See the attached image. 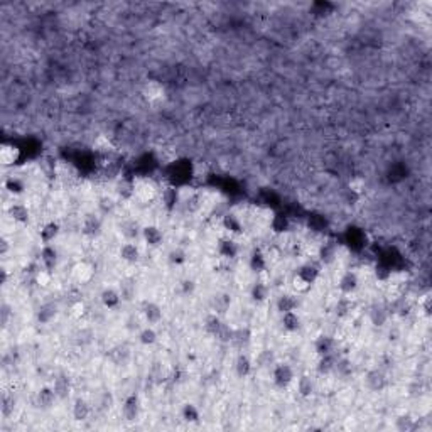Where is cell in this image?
<instances>
[{
  "mask_svg": "<svg viewBox=\"0 0 432 432\" xmlns=\"http://www.w3.org/2000/svg\"><path fill=\"white\" fill-rule=\"evenodd\" d=\"M122 414H123V417H125V420H128V422L137 420L138 414H140V398H138V395L130 393V395L123 400Z\"/></svg>",
  "mask_w": 432,
  "mask_h": 432,
  "instance_id": "cell-3",
  "label": "cell"
},
{
  "mask_svg": "<svg viewBox=\"0 0 432 432\" xmlns=\"http://www.w3.org/2000/svg\"><path fill=\"white\" fill-rule=\"evenodd\" d=\"M395 427H397V430H400V432H410L415 429V420L412 419L409 414H404L395 419Z\"/></svg>",
  "mask_w": 432,
  "mask_h": 432,
  "instance_id": "cell-34",
  "label": "cell"
},
{
  "mask_svg": "<svg viewBox=\"0 0 432 432\" xmlns=\"http://www.w3.org/2000/svg\"><path fill=\"white\" fill-rule=\"evenodd\" d=\"M222 324H223V321L220 319L216 314H213V316H209V318L206 319L204 328H206V331H208L211 336H216V334H218L220 328H222Z\"/></svg>",
  "mask_w": 432,
  "mask_h": 432,
  "instance_id": "cell-40",
  "label": "cell"
},
{
  "mask_svg": "<svg viewBox=\"0 0 432 432\" xmlns=\"http://www.w3.org/2000/svg\"><path fill=\"white\" fill-rule=\"evenodd\" d=\"M122 302V294L115 289H105L102 292V304L107 307V309H115V307L120 306Z\"/></svg>",
  "mask_w": 432,
  "mask_h": 432,
  "instance_id": "cell-19",
  "label": "cell"
},
{
  "mask_svg": "<svg viewBox=\"0 0 432 432\" xmlns=\"http://www.w3.org/2000/svg\"><path fill=\"white\" fill-rule=\"evenodd\" d=\"M52 388H54L56 395L57 398H66L69 395V380L66 377H59L54 380V385H52Z\"/></svg>",
  "mask_w": 432,
  "mask_h": 432,
  "instance_id": "cell-33",
  "label": "cell"
},
{
  "mask_svg": "<svg viewBox=\"0 0 432 432\" xmlns=\"http://www.w3.org/2000/svg\"><path fill=\"white\" fill-rule=\"evenodd\" d=\"M69 314H71V318H75V319L83 318V316L86 314V306H85V302L76 301L75 304H71V307H69Z\"/></svg>",
  "mask_w": 432,
  "mask_h": 432,
  "instance_id": "cell-47",
  "label": "cell"
},
{
  "mask_svg": "<svg viewBox=\"0 0 432 432\" xmlns=\"http://www.w3.org/2000/svg\"><path fill=\"white\" fill-rule=\"evenodd\" d=\"M115 206H117V203H115V199L110 198V196H103V198H100V201H98V209L102 211L103 214L113 213Z\"/></svg>",
  "mask_w": 432,
  "mask_h": 432,
  "instance_id": "cell-42",
  "label": "cell"
},
{
  "mask_svg": "<svg viewBox=\"0 0 432 432\" xmlns=\"http://www.w3.org/2000/svg\"><path fill=\"white\" fill-rule=\"evenodd\" d=\"M277 311L280 314L284 313H291V311H297V306H299V299L292 294H282L279 299H277Z\"/></svg>",
  "mask_w": 432,
  "mask_h": 432,
  "instance_id": "cell-13",
  "label": "cell"
},
{
  "mask_svg": "<svg viewBox=\"0 0 432 432\" xmlns=\"http://www.w3.org/2000/svg\"><path fill=\"white\" fill-rule=\"evenodd\" d=\"M296 273L301 277L302 280H306L307 284H311V285H314V282L318 280V277H319L318 267L313 265V263H306V265L299 267V270H297Z\"/></svg>",
  "mask_w": 432,
  "mask_h": 432,
  "instance_id": "cell-17",
  "label": "cell"
},
{
  "mask_svg": "<svg viewBox=\"0 0 432 432\" xmlns=\"http://www.w3.org/2000/svg\"><path fill=\"white\" fill-rule=\"evenodd\" d=\"M311 287H313V285L307 284L306 280H302L301 277L297 275V273H296L294 277H292V289H294L297 294H306V292L311 291Z\"/></svg>",
  "mask_w": 432,
  "mask_h": 432,
  "instance_id": "cell-45",
  "label": "cell"
},
{
  "mask_svg": "<svg viewBox=\"0 0 432 432\" xmlns=\"http://www.w3.org/2000/svg\"><path fill=\"white\" fill-rule=\"evenodd\" d=\"M0 245H2L0 252H2V255H6L7 250H9V242H7V238H2V240H0Z\"/></svg>",
  "mask_w": 432,
  "mask_h": 432,
  "instance_id": "cell-56",
  "label": "cell"
},
{
  "mask_svg": "<svg viewBox=\"0 0 432 432\" xmlns=\"http://www.w3.org/2000/svg\"><path fill=\"white\" fill-rule=\"evenodd\" d=\"M181 289H182V292H184V294H193V291H194V282L193 280H184L181 284Z\"/></svg>",
  "mask_w": 432,
  "mask_h": 432,
  "instance_id": "cell-54",
  "label": "cell"
},
{
  "mask_svg": "<svg viewBox=\"0 0 432 432\" xmlns=\"http://www.w3.org/2000/svg\"><path fill=\"white\" fill-rule=\"evenodd\" d=\"M235 372H237V375L240 378H245L252 373V362L247 354H240L237 358V362H235Z\"/></svg>",
  "mask_w": 432,
  "mask_h": 432,
  "instance_id": "cell-27",
  "label": "cell"
},
{
  "mask_svg": "<svg viewBox=\"0 0 432 432\" xmlns=\"http://www.w3.org/2000/svg\"><path fill=\"white\" fill-rule=\"evenodd\" d=\"M223 225H225V228H227L228 232H232V233H240V232H242V222H240V220L235 214H225Z\"/></svg>",
  "mask_w": 432,
  "mask_h": 432,
  "instance_id": "cell-38",
  "label": "cell"
},
{
  "mask_svg": "<svg viewBox=\"0 0 432 432\" xmlns=\"http://www.w3.org/2000/svg\"><path fill=\"white\" fill-rule=\"evenodd\" d=\"M120 232H122V235L128 240V242H133V240L142 235V228L138 227L137 222H132L130 220V222H125L122 227H120Z\"/></svg>",
  "mask_w": 432,
  "mask_h": 432,
  "instance_id": "cell-26",
  "label": "cell"
},
{
  "mask_svg": "<svg viewBox=\"0 0 432 432\" xmlns=\"http://www.w3.org/2000/svg\"><path fill=\"white\" fill-rule=\"evenodd\" d=\"M356 289H358V275L351 270L344 272L341 275V279H339V291H341L344 296H349Z\"/></svg>",
  "mask_w": 432,
  "mask_h": 432,
  "instance_id": "cell-10",
  "label": "cell"
},
{
  "mask_svg": "<svg viewBox=\"0 0 432 432\" xmlns=\"http://www.w3.org/2000/svg\"><path fill=\"white\" fill-rule=\"evenodd\" d=\"M353 301L349 299V297H341V299L338 301V304H336V313H338L339 316H346L353 311Z\"/></svg>",
  "mask_w": 432,
  "mask_h": 432,
  "instance_id": "cell-41",
  "label": "cell"
},
{
  "mask_svg": "<svg viewBox=\"0 0 432 432\" xmlns=\"http://www.w3.org/2000/svg\"><path fill=\"white\" fill-rule=\"evenodd\" d=\"M182 419H184L186 422H198L199 420V410L198 407L193 405V404H186L184 407H182Z\"/></svg>",
  "mask_w": 432,
  "mask_h": 432,
  "instance_id": "cell-39",
  "label": "cell"
},
{
  "mask_svg": "<svg viewBox=\"0 0 432 432\" xmlns=\"http://www.w3.org/2000/svg\"><path fill=\"white\" fill-rule=\"evenodd\" d=\"M9 316H11V307L7 304H2V311H0V319H2V324L6 326L9 321Z\"/></svg>",
  "mask_w": 432,
  "mask_h": 432,
  "instance_id": "cell-53",
  "label": "cell"
},
{
  "mask_svg": "<svg viewBox=\"0 0 432 432\" xmlns=\"http://www.w3.org/2000/svg\"><path fill=\"white\" fill-rule=\"evenodd\" d=\"M387 318H388V313L383 306H375L372 311H370V319L375 326H383L387 323Z\"/></svg>",
  "mask_w": 432,
  "mask_h": 432,
  "instance_id": "cell-32",
  "label": "cell"
},
{
  "mask_svg": "<svg viewBox=\"0 0 432 432\" xmlns=\"http://www.w3.org/2000/svg\"><path fill=\"white\" fill-rule=\"evenodd\" d=\"M71 414H73V419L78 420V422H83L90 417L91 414V405L85 398H76L75 404H73V409H71Z\"/></svg>",
  "mask_w": 432,
  "mask_h": 432,
  "instance_id": "cell-12",
  "label": "cell"
},
{
  "mask_svg": "<svg viewBox=\"0 0 432 432\" xmlns=\"http://www.w3.org/2000/svg\"><path fill=\"white\" fill-rule=\"evenodd\" d=\"M268 297V287L263 282H257L252 287V299L255 302H263Z\"/></svg>",
  "mask_w": 432,
  "mask_h": 432,
  "instance_id": "cell-37",
  "label": "cell"
},
{
  "mask_svg": "<svg viewBox=\"0 0 432 432\" xmlns=\"http://www.w3.org/2000/svg\"><path fill=\"white\" fill-rule=\"evenodd\" d=\"M117 193L122 199H130L135 194V181L132 179H120L117 184Z\"/></svg>",
  "mask_w": 432,
  "mask_h": 432,
  "instance_id": "cell-22",
  "label": "cell"
},
{
  "mask_svg": "<svg viewBox=\"0 0 432 432\" xmlns=\"http://www.w3.org/2000/svg\"><path fill=\"white\" fill-rule=\"evenodd\" d=\"M336 362L338 359L334 358L333 353L329 354H324V356H319V363H318V373L323 377H328L331 373L334 372V367H336Z\"/></svg>",
  "mask_w": 432,
  "mask_h": 432,
  "instance_id": "cell-18",
  "label": "cell"
},
{
  "mask_svg": "<svg viewBox=\"0 0 432 432\" xmlns=\"http://www.w3.org/2000/svg\"><path fill=\"white\" fill-rule=\"evenodd\" d=\"M319 258L323 263H331L336 258V245L333 242H326L319 247Z\"/></svg>",
  "mask_w": 432,
  "mask_h": 432,
  "instance_id": "cell-31",
  "label": "cell"
},
{
  "mask_svg": "<svg viewBox=\"0 0 432 432\" xmlns=\"http://www.w3.org/2000/svg\"><path fill=\"white\" fill-rule=\"evenodd\" d=\"M314 349H316V353H318L319 356H324V354L333 353V349H334L333 338H329V336H319V338L316 339V343H314Z\"/></svg>",
  "mask_w": 432,
  "mask_h": 432,
  "instance_id": "cell-24",
  "label": "cell"
},
{
  "mask_svg": "<svg viewBox=\"0 0 432 432\" xmlns=\"http://www.w3.org/2000/svg\"><path fill=\"white\" fill-rule=\"evenodd\" d=\"M316 390V383L309 375H302L297 378V392L301 397H311Z\"/></svg>",
  "mask_w": 432,
  "mask_h": 432,
  "instance_id": "cell-21",
  "label": "cell"
},
{
  "mask_svg": "<svg viewBox=\"0 0 432 432\" xmlns=\"http://www.w3.org/2000/svg\"><path fill=\"white\" fill-rule=\"evenodd\" d=\"M214 304H216V309H222V311H225V309H227V307L230 306V299H228V296H220V297H216Z\"/></svg>",
  "mask_w": 432,
  "mask_h": 432,
  "instance_id": "cell-52",
  "label": "cell"
},
{
  "mask_svg": "<svg viewBox=\"0 0 432 432\" xmlns=\"http://www.w3.org/2000/svg\"><path fill=\"white\" fill-rule=\"evenodd\" d=\"M81 230H83V233L86 235V237H97V235L100 233V230H102V222H100L98 216L88 214L83 220V228Z\"/></svg>",
  "mask_w": 432,
  "mask_h": 432,
  "instance_id": "cell-15",
  "label": "cell"
},
{
  "mask_svg": "<svg viewBox=\"0 0 432 432\" xmlns=\"http://www.w3.org/2000/svg\"><path fill=\"white\" fill-rule=\"evenodd\" d=\"M233 333H235V331L232 328H228V326L223 323L222 328H220V331H218V334H216V338H218L220 341H223V343H230L233 339Z\"/></svg>",
  "mask_w": 432,
  "mask_h": 432,
  "instance_id": "cell-49",
  "label": "cell"
},
{
  "mask_svg": "<svg viewBox=\"0 0 432 432\" xmlns=\"http://www.w3.org/2000/svg\"><path fill=\"white\" fill-rule=\"evenodd\" d=\"M37 404H39L41 409H51L54 405V402L57 400V395L52 387H42L39 392H37Z\"/></svg>",
  "mask_w": 432,
  "mask_h": 432,
  "instance_id": "cell-11",
  "label": "cell"
},
{
  "mask_svg": "<svg viewBox=\"0 0 432 432\" xmlns=\"http://www.w3.org/2000/svg\"><path fill=\"white\" fill-rule=\"evenodd\" d=\"M162 95H164V88H162L161 83L157 81H149L143 86V97H146L149 102H154V100H159Z\"/></svg>",
  "mask_w": 432,
  "mask_h": 432,
  "instance_id": "cell-23",
  "label": "cell"
},
{
  "mask_svg": "<svg viewBox=\"0 0 432 432\" xmlns=\"http://www.w3.org/2000/svg\"><path fill=\"white\" fill-rule=\"evenodd\" d=\"M57 314V306L52 304V302H46V304H42L39 307V311H37V321H39L41 324H49L52 319L56 318Z\"/></svg>",
  "mask_w": 432,
  "mask_h": 432,
  "instance_id": "cell-14",
  "label": "cell"
},
{
  "mask_svg": "<svg viewBox=\"0 0 432 432\" xmlns=\"http://www.w3.org/2000/svg\"><path fill=\"white\" fill-rule=\"evenodd\" d=\"M420 306H422V309H424L425 316H430V296H425Z\"/></svg>",
  "mask_w": 432,
  "mask_h": 432,
  "instance_id": "cell-55",
  "label": "cell"
},
{
  "mask_svg": "<svg viewBox=\"0 0 432 432\" xmlns=\"http://www.w3.org/2000/svg\"><path fill=\"white\" fill-rule=\"evenodd\" d=\"M142 238L151 248H157L162 245V240H164V235H162L161 228L154 227V225H149V227L142 228Z\"/></svg>",
  "mask_w": 432,
  "mask_h": 432,
  "instance_id": "cell-6",
  "label": "cell"
},
{
  "mask_svg": "<svg viewBox=\"0 0 432 432\" xmlns=\"http://www.w3.org/2000/svg\"><path fill=\"white\" fill-rule=\"evenodd\" d=\"M169 260L172 262V263H184L186 262V253L182 252V250H179V248H177V250H172L171 253H169Z\"/></svg>",
  "mask_w": 432,
  "mask_h": 432,
  "instance_id": "cell-51",
  "label": "cell"
},
{
  "mask_svg": "<svg viewBox=\"0 0 432 432\" xmlns=\"http://www.w3.org/2000/svg\"><path fill=\"white\" fill-rule=\"evenodd\" d=\"M157 196V186L151 179H142L135 182V194L133 198L140 199L142 203H151Z\"/></svg>",
  "mask_w": 432,
  "mask_h": 432,
  "instance_id": "cell-2",
  "label": "cell"
},
{
  "mask_svg": "<svg viewBox=\"0 0 432 432\" xmlns=\"http://www.w3.org/2000/svg\"><path fill=\"white\" fill-rule=\"evenodd\" d=\"M41 240L44 245H51V242H54V238L59 235V225L51 222V223H46L44 227L41 230Z\"/></svg>",
  "mask_w": 432,
  "mask_h": 432,
  "instance_id": "cell-25",
  "label": "cell"
},
{
  "mask_svg": "<svg viewBox=\"0 0 432 432\" xmlns=\"http://www.w3.org/2000/svg\"><path fill=\"white\" fill-rule=\"evenodd\" d=\"M162 198H164V203L167 206H174V203L177 201V193L174 188H167L164 193H162Z\"/></svg>",
  "mask_w": 432,
  "mask_h": 432,
  "instance_id": "cell-50",
  "label": "cell"
},
{
  "mask_svg": "<svg viewBox=\"0 0 432 432\" xmlns=\"http://www.w3.org/2000/svg\"><path fill=\"white\" fill-rule=\"evenodd\" d=\"M142 314L149 324H159L162 319V307L156 302H146L142 307Z\"/></svg>",
  "mask_w": 432,
  "mask_h": 432,
  "instance_id": "cell-8",
  "label": "cell"
},
{
  "mask_svg": "<svg viewBox=\"0 0 432 432\" xmlns=\"http://www.w3.org/2000/svg\"><path fill=\"white\" fill-rule=\"evenodd\" d=\"M282 326L287 333H296L301 328V318L296 311H291V313H284L282 314Z\"/></svg>",
  "mask_w": 432,
  "mask_h": 432,
  "instance_id": "cell-20",
  "label": "cell"
},
{
  "mask_svg": "<svg viewBox=\"0 0 432 432\" xmlns=\"http://www.w3.org/2000/svg\"><path fill=\"white\" fill-rule=\"evenodd\" d=\"M120 258L127 263H135L140 258V250H138L135 242H125L120 247Z\"/></svg>",
  "mask_w": 432,
  "mask_h": 432,
  "instance_id": "cell-9",
  "label": "cell"
},
{
  "mask_svg": "<svg viewBox=\"0 0 432 432\" xmlns=\"http://www.w3.org/2000/svg\"><path fill=\"white\" fill-rule=\"evenodd\" d=\"M41 262L42 267L47 268V270H52L57 263V252L54 250V247L51 245H44V248L41 250Z\"/></svg>",
  "mask_w": 432,
  "mask_h": 432,
  "instance_id": "cell-16",
  "label": "cell"
},
{
  "mask_svg": "<svg viewBox=\"0 0 432 432\" xmlns=\"http://www.w3.org/2000/svg\"><path fill=\"white\" fill-rule=\"evenodd\" d=\"M375 275H377V279L382 280V282L390 280V277H392V267L387 265V263H378L377 268H375Z\"/></svg>",
  "mask_w": 432,
  "mask_h": 432,
  "instance_id": "cell-44",
  "label": "cell"
},
{
  "mask_svg": "<svg viewBox=\"0 0 432 432\" xmlns=\"http://www.w3.org/2000/svg\"><path fill=\"white\" fill-rule=\"evenodd\" d=\"M0 409H2V414L9 417L14 412V409H16V400H14V397H2V405H0Z\"/></svg>",
  "mask_w": 432,
  "mask_h": 432,
  "instance_id": "cell-48",
  "label": "cell"
},
{
  "mask_svg": "<svg viewBox=\"0 0 432 432\" xmlns=\"http://www.w3.org/2000/svg\"><path fill=\"white\" fill-rule=\"evenodd\" d=\"M73 277L76 279V282H80V284H88V282L95 277V267L91 265L88 260H81L78 263H75Z\"/></svg>",
  "mask_w": 432,
  "mask_h": 432,
  "instance_id": "cell-4",
  "label": "cell"
},
{
  "mask_svg": "<svg viewBox=\"0 0 432 432\" xmlns=\"http://www.w3.org/2000/svg\"><path fill=\"white\" fill-rule=\"evenodd\" d=\"M218 252H220V255L225 257V258H235V257H237V253H238V247H237V243H235L233 240L225 238L218 245Z\"/></svg>",
  "mask_w": 432,
  "mask_h": 432,
  "instance_id": "cell-29",
  "label": "cell"
},
{
  "mask_svg": "<svg viewBox=\"0 0 432 432\" xmlns=\"http://www.w3.org/2000/svg\"><path fill=\"white\" fill-rule=\"evenodd\" d=\"M9 216L16 223H27L29 222V209L24 204H12L9 208Z\"/></svg>",
  "mask_w": 432,
  "mask_h": 432,
  "instance_id": "cell-28",
  "label": "cell"
},
{
  "mask_svg": "<svg viewBox=\"0 0 432 432\" xmlns=\"http://www.w3.org/2000/svg\"><path fill=\"white\" fill-rule=\"evenodd\" d=\"M291 227V222L285 214H273L270 216V228L275 233H285Z\"/></svg>",
  "mask_w": 432,
  "mask_h": 432,
  "instance_id": "cell-30",
  "label": "cell"
},
{
  "mask_svg": "<svg viewBox=\"0 0 432 432\" xmlns=\"http://www.w3.org/2000/svg\"><path fill=\"white\" fill-rule=\"evenodd\" d=\"M294 370L285 363H277L272 367V380L279 388H287L294 382Z\"/></svg>",
  "mask_w": 432,
  "mask_h": 432,
  "instance_id": "cell-1",
  "label": "cell"
},
{
  "mask_svg": "<svg viewBox=\"0 0 432 432\" xmlns=\"http://www.w3.org/2000/svg\"><path fill=\"white\" fill-rule=\"evenodd\" d=\"M250 267H252V270H255V272L263 270V268L267 267L265 255H262L260 252H253V255L250 258Z\"/></svg>",
  "mask_w": 432,
  "mask_h": 432,
  "instance_id": "cell-43",
  "label": "cell"
},
{
  "mask_svg": "<svg viewBox=\"0 0 432 432\" xmlns=\"http://www.w3.org/2000/svg\"><path fill=\"white\" fill-rule=\"evenodd\" d=\"M138 341H140L142 344H146V346H151V344H154L157 341V333L156 329L152 328V326H147V328H143L140 333H138Z\"/></svg>",
  "mask_w": 432,
  "mask_h": 432,
  "instance_id": "cell-35",
  "label": "cell"
},
{
  "mask_svg": "<svg viewBox=\"0 0 432 432\" xmlns=\"http://www.w3.org/2000/svg\"><path fill=\"white\" fill-rule=\"evenodd\" d=\"M21 159V149L14 143H2L0 147V162L6 167L16 166Z\"/></svg>",
  "mask_w": 432,
  "mask_h": 432,
  "instance_id": "cell-5",
  "label": "cell"
},
{
  "mask_svg": "<svg viewBox=\"0 0 432 432\" xmlns=\"http://www.w3.org/2000/svg\"><path fill=\"white\" fill-rule=\"evenodd\" d=\"M34 280L39 287H49V284L52 282V270H47L44 267L39 268L34 273Z\"/></svg>",
  "mask_w": 432,
  "mask_h": 432,
  "instance_id": "cell-36",
  "label": "cell"
},
{
  "mask_svg": "<svg viewBox=\"0 0 432 432\" xmlns=\"http://www.w3.org/2000/svg\"><path fill=\"white\" fill-rule=\"evenodd\" d=\"M334 372L341 377H348V375H351L353 367L348 359H338V362H336V367H334Z\"/></svg>",
  "mask_w": 432,
  "mask_h": 432,
  "instance_id": "cell-46",
  "label": "cell"
},
{
  "mask_svg": "<svg viewBox=\"0 0 432 432\" xmlns=\"http://www.w3.org/2000/svg\"><path fill=\"white\" fill-rule=\"evenodd\" d=\"M365 383L372 392H380L385 388L387 385V377L383 375L380 370H372V372L367 373V378H365Z\"/></svg>",
  "mask_w": 432,
  "mask_h": 432,
  "instance_id": "cell-7",
  "label": "cell"
}]
</instances>
